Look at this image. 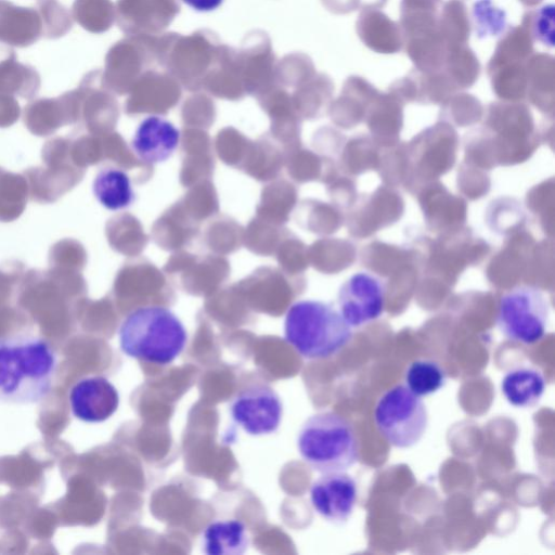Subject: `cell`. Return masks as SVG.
Wrapping results in <instances>:
<instances>
[{"instance_id": "83f0119b", "label": "cell", "mask_w": 555, "mask_h": 555, "mask_svg": "<svg viewBox=\"0 0 555 555\" xmlns=\"http://www.w3.org/2000/svg\"><path fill=\"white\" fill-rule=\"evenodd\" d=\"M543 0H519L526 7H535L541 3Z\"/></svg>"}, {"instance_id": "44dd1931", "label": "cell", "mask_w": 555, "mask_h": 555, "mask_svg": "<svg viewBox=\"0 0 555 555\" xmlns=\"http://www.w3.org/2000/svg\"><path fill=\"white\" fill-rule=\"evenodd\" d=\"M444 369L429 359H417L410 363L404 373L405 386L416 396L437 392L446 384Z\"/></svg>"}, {"instance_id": "5bb4252c", "label": "cell", "mask_w": 555, "mask_h": 555, "mask_svg": "<svg viewBox=\"0 0 555 555\" xmlns=\"http://www.w3.org/2000/svg\"><path fill=\"white\" fill-rule=\"evenodd\" d=\"M245 524L237 519L209 522L201 535L202 550L208 555H241L249 546Z\"/></svg>"}, {"instance_id": "8fae6325", "label": "cell", "mask_w": 555, "mask_h": 555, "mask_svg": "<svg viewBox=\"0 0 555 555\" xmlns=\"http://www.w3.org/2000/svg\"><path fill=\"white\" fill-rule=\"evenodd\" d=\"M180 142L179 129L168 119L151 115L137 127L131 149L138 158L150 165L167 160Z\"/></svg>"}, {"instance_id": "7c38bea8", "label": "cell", "mask_w": 555, "mask_h": 555, "mask_svg": "<svg viewBox=\"0 0 555 555\" xmlns=\"http://www.w3.org/2000/svg\"><path fill=\"white\" fill-rule=\"evenodd\" d=\"M356 30L360 40L376 53L393 54L404 44L399 23L376 8L361 9L356 22Z\"/></svg>"}, {"instance_id": "e0dca14e", "label": "cell", "mask_w": 555, "mask_h": 555, "mask_svg": "<svg viewBox=\"0 0 555 555\" xmlns=\"http://www.w3.org/2000/svg\"><path fill=\"white\" fill-rule=\"evenodd\" d=\"M406 55L414 68L422 72H436L443 67L448 46L438 28L404 38Z\"/></svg>"}, {"instance_id": "4fadbf2b", "label": "cell", "mask_w": 555, "mask_h": 555, "mask_svg": "<svg viewBox=\"0 0 555 555\" xmlns=\"http://www.w3.org/2000/svg\"><path fill=\"white\" fill-rule=\"evenodd\" d=\"M42 33V20L35 10L0 0L1 42L25 47L37 41Z\"/></svg>"}, {"instance_id": "4316f807", "label": "cell", "mask_w": 555, "mask_h": 555, "mask_svg": "<svg viewBox=\"0 0 555 555\" xmlns=\"http://www.w3.org/2000/svg\"><path fill=\"white\" fill-rule=\"evenodd\" d=\"M364 0H334V9L338 13H350L362 9Z\"/></svg>"}, {"instance_id": "9c48e42d", "label": "cell", "mask_w": 555, "mask_h": 555, "mask_svg": "<svg viewBox=\"0 0 555 555\" xmlns=\"http://www.w3.org/2000/svg\"><path fill=\"white\" fill-rule=\"evenodd\" d=\"M309 498L321 517L333 524H343L349 519L357 503V483L343 472L325 473L312 482Z\"/></svg>"}, {"instance_id": "2e32d148", "label": "cell", "mask_w": 555, "mask_h": 555, "mask_svg": "<svg viewBox=\"0 0 555 555\" xmlns=\"http://www.w3.org/2000/svg\"><path fill=\"white\" fill-rule=\"evenodd\" d=\"M505 399L517 408L535 405L545 391V378L533 367H517L505 374L501 383Z\"/></svg>"}, {"instance_id": "ba28073f", "label": "cell", "mask_w": 555, "mask_h": 555, "mask_svg": "<svg viewBox=\"0 0 555 555\" xmlns=\"http://www.w3.org/2000/svg\"><path fill=\"white\" fill-rule=\"evenodd\" d=\"M337 302L341 317L350 326L367 324L384 311V285L367 272L354 273L340 286Z\"/></svg>"}, {"instance_id": "d4e9b609", "label": "cell", "mask_w": 555, "mask_h": 555, "mask_svg": "<svg viewBox=\"0 0 555 555\" xmlns=\"http://www.w3.org/2000/svg\"><path fill=\"white\" fill-rule=\"evenodd\" d=\"M525 63L504 64L487 72L493 88L500 93L514 90L521 92L527 83Z\"/></svg>"}, {"instance_id": "484cf974", "label": "cell", "mask_w": 555, "mask_h": 555, "mask_svg": "<svg viewBox=\"0 0 555 555\" xmlns=\"http://www.w3.org/2000/svg\"><path fill=\"white\" fill-rule=\"evenodd\" d=\"M188 7L197 12H211L218 9L223 0H182Z\"/></svg>"}, {"instance_id": "8992f818", "label": "cell", "mask_w": 555, "mask_h": 555, "mask_svg": "<svg viewBox=\"0 0 555 555\" xmlns=\"http://www.w3.org/2000/svg\"><path fill=\"white\" fill-rule=\"evenodd\" d=\"M550 306L545 295L532 286H518L499 301L496 325L512 341L532 345L540 341L547 328Z\"/></svg>"}, {"instance_id": "ac0fdd59", "label": "cell", "mask_w": 555, "mask_h": 555, "mask_svg": "<svg viewBox=\"0 0 555 555\" xmlns=\"http://www.w3.org/2000/svg\"><path fill=\"white\" fill-rule=\"evenodd\" d=\"M442 0H401L400 27L403 39L438 28Z\"/></svg>"}, {"instance_id": "52a82bcc", "label": "cell", "mask_w": 555, "mask_h": 555, "mask_svg": "<svg viewBox=\"0 0 555 555\" xmlns=\"http://www.w3.org/2000/svg\"><path fill=\"white\" fill-rule=\"evenodd\" d=\"M232 421L250 436L275 433L283 416V404L276 391L267 384H253L241 390L229 406Z\"/></svg>"}, {"instance_id": "f1b7e54d", "label": "cell", "mask_w": 555, "mask_h": 555, "mask_svg": "<svg viewBox=\"0 0 555 555\" xmlns=\"http://www.w3.org/2000/svg\"><path fill=\"white\" fill-rule=\"evenodd\" d=\"M461 1H463V0H461Z\"/></svg>"}, {"instance_id": "9a60e30c", "label": "cell", "mask_w": 555, "mask_h": 555, "mask_svg": "<svg viewBox=\"0 0 555 555\" xmlns=\"http://www.w3.org/2000/svg\"><path fill=\"white\" fill-rule=\"evenodd\" d=\"M92 192L100 205L111 211L128 208L135 197L130 177L117 167L101 168L92 182Z\"/></svg>"}, {"instance_id": "603a6c76", "label": "cell", "mask_w": 555, "mask_h": 555, "mask_svg": "<svg viewBox=\"0 0 555 555\" xmlns=\"http://www.w3.org/2000/svg\"><path fill=\"white\" fill-rule=\"evenodd\" d=\"M473 22L476 35L481 39L489 38L504 30L506 14L492 0H478L473 5Z\"/></svg>"}, {"instance_id": "ffe728a7", "label": "cell", "mask_w": 555, "mask_h": 555, "mask_svg": "<svg viewBox=\"0 0 555 555\" xmlns=\"http://www.w3.org/2000/svg\"><path fill=\"white\" fill-rule=\"evenodd\" d=\"M438 30L448 48L467 43L470 22L463 1L449 0L442 5L438 17Z\"/></svg>"}, {"instance_id": "7402d4cb", "label": "cell", "mask_w": 555, "mask_h": 555, "mask_svg": "<svg viewBox=\"0 0 555 555\" xmlns=\"http://www.w3.org/2000/svg\"><path fill=\"white\" fill-rule=\"evenodd\" d=\"M442 69L454 85L467 87L473 85L480 74V62L466 44L448 48Z\"/></svg>"}, {"instance_id": "d6986e66", "label": "cell", "mask_w": 555, "mask_h": 555, "mask_svg": "<svg viewBox=\"0 0 555 555\" xmlns=\"http://www.w3.org/2000/svg\"><path fill=\"white\" fill-rule=\"evenodd\" d=\"M533 39L521 25L508 28L491 56L487 72L509 63H525L533 54Z\"/></svg>"}, {"instance_id": "30bf717a", "label": "cell", "mask_w": 555, "mask_h": 555, "mask_svg": "<svg viewBox=\"0 0 555 555\" xmlns=\"http://www.w3.org/2000/svg\"><path fill=\"white\" fill-rule=\"evenodd\" d=\"M73 415L85 423H102L112 417L119 406L117 388L104 376H87L69 390Z\"/></svg>"}, {"instance_id": "6da1fadb", "label": "cell", "mask_w": 555, "mask_h": 555, "mask_svg": "<svg viewBox=\"0 0 555 555\" xmlns=\"http://www.w3.org/2000/svg\"><path fill=\"white\" fill-rule=\"evenodd\" d=\"M57 354L46 338L18 333L0 338V403L29 405L44 400L57 372Z\"/></svg>"}, {"instance_id": "7a4b0ae2", "label": "cell", "mask_w": 555, "mask_h": 555, "mask_svg": "<svg viewBox=\"0 0 555 555\" xmlns=\"http://www.w3.org/2000/svg\"><path fill=\"white\" fill-rule=\"evenodd\" d=\"M118 341L120 350L129 358L168 365L184 350L188 333L169 308L144 306L130 311L121 321Z\"/></svg>"}, {"instance_id": "277c9868", "label": "cell", "mask_w": 555, "mask_h": 555, "mask_svg": "<svg viewBox=\"0 0 555 555\" xmlns=\"http://www.w3.org/2000/svg\"><path fill=\"white\" fill-rule=\"evenodd\" d=\"M296 446L302 461L322 474L345 472L359 457L353 426L330 411L315 413L302 423Z\"/></svg>"}, {"instance_id": "5b68a950", "label": "cell", "mask_w": 555, "mask_h": 555, "mask_svg": "<svg viewBox=\"0 0 555 555\" xmlns=\"http://www.w3.org/2000/svg\"><path fill=\"white\" fill-rule=\"evenodd\" d=\"M374 422L379 434L395 448H411L423 438L428 425L422 399L405 385L388 389L377 401Z\"/></svg>"}, {"instance_id": "cb8c5ba5", "label": "cell", "mask_w": 555, "mask_h": 555, "mask_svg": "<svg viewBox=\"0 0 555 555\" xmlns=\"http://www.w3.org/2000/svg\"><path fill=\"white\" fill-rule=\"evenodd\" d=\"M521 26L529 31L533 40H538L542 44L553 47V4H547L539 10L527 12L522 17Z\"/></svg>"}, {"instance_id": "3957f363", "label": "cell", "mask_w": 555, "mask_h": 555, "mask_svg": "<svg viewBox=\"0 0 555 555\" xmlns=\"http://www.w3.org/2000/svg\"><path fill=\"white\" fill-rule=\"evenodd\" d=\"M284 337L302 358L319 360L339 352L350 341L352 332L332 305L304 299L288 308Z\"/></svg>"}]
</instances>
